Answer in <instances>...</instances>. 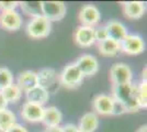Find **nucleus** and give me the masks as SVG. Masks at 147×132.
Wrapping results in <instances>:
<instances>
[{"label": "nucleus", "instance_id": "nucleus-15", "mask_svg": "<svg viewBox=\"0 0 147 132\" xmlns=\"http://www.w3.org/2000/svg\"><path fill=\"white\" fill-rule=\"evenodd\" d=\"M122 8L125 17L132 20L142 18L146 10L145 3L142 1H125L122 2Z\"/></svg>", "mask_w": 147, "mask_h": 132}, {"label": "nucleus", "instance_id": "nucleus-2", "mask_svg": "<svg viewBox=\"0 0 147 132\" xmlns=\"http://www.w3.org/2000/svg\"><path fill=\"white\" fill-rule=\"evenodd\" d=\"M59 84L66 88H77L82 83L84 76L75 63L67 64L58 75Z\"/></svg>", "mask_w": 147, "mask_h": 132}, {"label": "nucleus", "instance_id": "nucleus-28", "mask_svg": "<svg viewBox=\"0 0 147 132\" xmlns=\"http://www.w3.org/2000/svg\"><path fill=\"white\" fill-rule=\"evenodd\" d=\"M18 6H19L18 1H0V10L2 12L16 10V8Z\"/></svg>", "mask_w": 147, "mask_h": 132}, {"label": "nucleus", "instance_id": "nucleus-7", "mask_svg": "<svg viewBox=\"0 0 147 132\" xmlns=\"http://www.w3.org/2000/svg\"><path fill=\"white\" fill-rule=\"evenodd\" d=\"M57 84H59V78L54 68L46 67L37 73V85L46 89L49 93L55 90Z\"/></svg>", "mask_w": 147, "mask_h": 132}, {"label": "nucleus", "instance_id": "nucleus-18", "mask_svg": "<svg viewBox=\"0 0 147 132\" xmlns=\"http://www.w3.org/2000/svg\"><path fill=\"white\" fill-rule=\"evenodd\" d=\"M61 120H63V113L61 112V110L58 108L54 107V106L44 108L42 122L47 128L59 126Z\"/></svg>", "mask_w": 147, "mask_h": 132}, {"label": "nucleus", "instance_id": "nucleus-3", "mask_svg": "<svg viewBox=\"0 0 147 132\" xmlns=\"http://www.w3.org/2000/svg\"><path fill=\"white\" fill-rule=\"evenodd\" d=\"M51 29V22L43 16H40L30 20L26 25V33L32 39H43L49 37Z\"/></svg>", "mask_w": 147, "mask_h": 132}, {"label": "nucleus", "instance_id": "nucleus-20", "mask_svg": "<svg viewBox=\"0 0 147 132\" xmlns=\"http://www.w3.org/2000/svg\"><path fill=\"white\" fill-rule=\"evenodd\" d=\"M98 50L99 53L103 56H115L121 52V45L117 41L107 39V40L98 43Z\"/></svg>", "mask_w": 147, "mask_h": 132}, {"label": "nucleus", "instance_id": "nucleus-27", "mask_svg": "<svg viewBox=\"0 0 147 132\" xmlns=\"http://www.w3.org/2000/svg\"><path fill=\"white\" fill-rule=\"evenodd\" d=\"M126 113V108L122 102L113 99V106H112V116H121Z\"/></svg>", "mask_w": 147, "mask_h": 132}, {"label": "nucleus", "instance_id": "nucleus-5", "mask_svg": "<svg viewBox=\"0 0 147 132\" xmlns=\"http://www.w3.org/2000/svg\"><path fill=\"white\" fill-rule=\"evenodd\" d=\"M110 79L113 85L129 84L133 79V72L127 64L115 63L110 68Z\"/></svg>", "mask_w": 147, "mask_h": 132}, {"label": "nucleus", "instance_id": "nucleus-35", "mask_svg": "<svg viewBox=\"0 0 147 132\" xmlns=\"http://www.w3.org/2000/svg\"><path fill=\"white\" fill-rule=\"evenodd\" d=\"M78 132H84V131H80V130H78Z\"/></svg>", "mask_w": 147, "mask_h": 132}, {"label": "nucleus", "instance_id": "nucleus-16", "mask_svg": "<svg viewBox=\"0 0 147 132\" xmlns=\"http://www.w3.org/2000/svg\"><path fill=\"white\" fill-rule=\"evenodd\" d=\"M21 91H29L30 89L37 86V73L33 70H23L19 74L16 84Z\"/></svg>", "mask_w": 147, "mask_h": 132}, {"label": "nucleus", "instance_id": "nucleus-30", "mask_svg": "<svg viewBox=\"0 0 147 132\" xmlns=\"http://www.w3.org/2000/svg\"><path fill=\"white\" fill-rule=\"evenodd\" d=\"M7 132H29L22 125H19V123H16L12 128H10Z\"/></svg>", "mask_w": 147, "mask_h": 132}, {"label": "nucleus", "instance_id": "nucleus-1", "mask_svg": "<svg viewBox=\"0 0 147 132\" xmlns=\"http://www.w3.org/2000/svg\"><path fill=\"white\" fill-rule=\"evenodd\" d=\"M111 96L113 99L122 102L126 108V112H136L141 109L137 101V85L134 83L113 85Z\"/></svg>", "mask_w": 147, "mask_h": 132}, {"label": "nucleus", "instance_id": "nucleus-34", "mask_svg": "<svg viewBox=\"0 0 147 132\" xmlns=\"http://www.w3.org/2000/svg\"><path fill=\"white\" fill-rule=\"evenodd\" d=\"M146 72H147V68H146V67H144V69H143V73H142V78H143V82H146Z\"/></svg>", "mask_w": 147, "mask_h": 132}, {"label": "nucleus", "instance_id": "nucleus-24", "mask_svg": "<svg viewBox=\"0 0 147 132\" xmlns=\"http://www.w3.org/2000/svg\"><path fill=\"white\" fill-rule=\"evenodd\" d=\"M13 84V75L7 67H0V91Z\"/></svg>", "mask_w": 147, "mask_h": 132}, {"label": "nucleus", "instance_id": "nucleus-32", "mask_svg": "<svg viewBox=\"0 0 147 132\" xmlns=\"http://www.w3.org/2000/svg\"><path fill=\"white\" fill-rule=\"evenodd\" d=\"M44 132H61V127H49V128H46Z\"/></svg>", "mask_w": 147, "mask_h": 132}, {"label": "nucleus", "instance_id": "nucleus-33", "mask_svg": "<svg viewBox=\"0 0 147 132\" xmlns=\"http://www.w3.org/2000/svg\"><path fill=\"white\" fill-rule=\"evenodd\" d=\"M136 132H147V126L146 125H143V126H141L137 130H136Z\"/></svg>", "mask_w": 147, "mask_h": 132}, {"label": "nucleus", "instance_id": "nucleus-12", "mask_svg": "<svg viewBox=\"0 0 147 132\" xmlns=\"http://www.w3.org/2000/svg\"><path fill=\"white\" fill-rule=\"evenodd\" d=\"M75 42L81 47H90L96 43L94 28L80 25L75 31Z\"/></svg>", "mask_w": 147, "mask_h": 132}, {"label": "nucleus", "instance_id": "nucleus-22", "mask_svg": "<svg viewBox=\"0 0 147 132\" xmlns=\"http://www.w3.org/2000/svg\"><path fill=\"white\" fill-rule=\"evenodd\" d=\"M19 6L21 7V10L32 18L42 16V7L41 1H22L19 2Z\"/></svg>", "mask_w": 147, "mask_h": 132}, {"label": "nucleus", "instance_id": "nucleus-21", "mask_svg": "<svg viewBox=\"0 0 147 132\" xmlns=\"http://www.w3.org/2000/svg\"><path fill=\"white\" fill-rule=\"evenodd\" d=\"M16 123L17 117L11 110L5 109L0 111V132H7Z\"/></svg>", "mask_w": 147, "mask_h": 132}, {"label": "nucleus", "instance_id": "nucleus-11", "mask_svg": "<svg viewBox=\"0 0 147 132\" xmlns=\"http://www.w3.org/2000/svg\"><path fill=\"white\" fill-rule=\"evenodd\" d=\"M44 107L26 101L21 108V117L28 122H42Z\"/></svg>", "mask_w": 147, "mask_h": 132}, {"label": "nucleus", "instance_id": "nucleus-29", "mask_svg": "<svg viewBox=\"0 0 147 132\" xmlns=\"http://www.w3.org/2000/svg\"><path fill=\"white\" fill-rule=\"evenodd\" d=\"M61 132H78V127L73 123H67L61 127Z\"/></svg>", "mask_w": 147, "mask_h": 132}, {"label": "nucleus", "instance_id": "nucleus-8", "mask_svg": "<svg viewBox=\"0 0 147 132\" xmlns=\"http://www.w3.org/2000/svg\"><path fill=\"white\" fill-rule=\"evenodd\" d=\"M80 73L84 77H91L96 75L99 70V62L97 57L91 54H84L75 62Z\"/></svg>", "mask_w": 147, "mask_h": 132}, {"label": "nucleus", "instance_id": "nucleus-17", "mask_svg": "<svg viewBox=\"0 0 147 132\" xmlns=\"http://www.w3.org/2000/svg\"><path fill=\"white\" fill-rule=\"evenodd\" d=\"M26 99L29 102L36 104V105L44 107V105L49 99V93L46 89H44L43 87L37 85L34 88L30 89L29 91H26Z\"/></svg>", "mask_w": 147, "mask_h": 132}, {"label": "nucleus", "instance_id": "nucleus-25", "mask_svg": "<svg viewBox=\"0 0 147 132\" xmlns=\"http://www.w3.org/2000/svg\"><path fill=\"white\" fill-rule=\"evenodd\" d=\"M137 101L141 108L147 107V82H143L137 85Z\"/></svg>", "mask_w": 147, "mask_h": 132}, {"label": "nucleus", "instance_id": "nucleus-23", "mask_svg": "<svg viewBox=\"0 0 147 132\" xmlns=\"http://www.w3.org/2000/svg\"><path fill=\"white\" fill-rule=\"evenodd\" d=\"M1 94L3 95L5 99L9 104V102H18L22 96V91L16 84H11L10 86L1 90Z\"/></svg>", "mask_w": 147, "mask_h": 132}, {"label": "nucleus", "instance_id": "nucleus-31", "mask_svg": "<svg viewBox=\"0 0 147 132\" xmlns=\"http://www.w3.org/2000/svg\"><path fill=\"white\" fill-rule=\"evenodd\" d=\"M7 107H8V102H7V100L5 99L3 95L1 94V91H0V111L7 109Z\"/></svg>", "mask_w": 147, "mask_h": 132}, {"label": "nucleus", "instance_id": "nucleus-13", "mask_svg": "<svg viewBox=\"0 0 147 132\" xmlns=\"http://www.w3.org/2000/svg\"><path fill=\"white\" fill-rule=\"evenodd\" d=\"M112 106H113V98L110 95H97L92 100V107L94 111L101 116H111Z\"/></svg>", "mask_w": 147, "mask_h": 132}, {"label": "nucleus", "instance_id": "nucleus-4", "mask_svg": "<svg viewBox=\"0 0 147 132\" xmlns=\"http://www.w3.org/2000/svg\"><path fill=\"white\" fill-rule=\"evenodd\" d=\"M42 16L52 21H59L66 14V6L61 1H41Z\"/></svg>", "mask_w": 147, "mask_h": 132}, {"label": "nucleus", "instance_id": "nucleus-10", "mask_svg": "<svg viewBox=\"0 0 147 132\" xmlns=\"http://www.w3.org/2000/svg\"><path fill=\"white\" fill-rule=\"evenodd\" d=\"M0 25L7 31H18L22 25V18L16 10L5 11L0 14Z\"/></svg>", "mask_w": 147, "mask_h": 132}, {"label": "nucleus", "instance_id": "nucleus-14", "mask_svg": "<svg viewBox=\"0 0 147 132\" xmlns=\"http://www.w3.org/2000/svg\"><path fill=\"white\" fill-rule=\"evenodd\" d=\"M104 26L108 32V38L113 41H117L119 43H121L125 39V37L129 34L127 28L119 20H110Z\"/></svg>", "mask_w": 147, "mask_h": 132}, {"label": "nucleus", "instance_id": "nucleus-26", "mask_svg": "<svg viewBox=\"0 0 147 132\" xmlns=\"http://www.w3.org/2000/svg\"><path fill=\"white\" fill-rule=\"evenodd\" d=\"M94 39H96V42H102L104 40H107L108 38V32L105 26H98V28H94Z\"/></svg>", "mask_w": 147, "mask_h": 132}, {"label": "nucleus", "instance_id": "nucleus-6", "mask_svg": "<svg viewBox=\"0 0 147 132\" xmlns=\"http://www.w3.org/2000/svg\"><path fill=\"white\" fill-rule=\"evenodd\" d=\"M120 45L121 51L127 55H138L145 50V42L138 34H127Z\"/></svg>", "mask_w": 147, "mask_h": 132}, {"label": "nucleus", "instance_id": "nucleus-19", "mask_svg": "<svg viewBox=\"0 0 147 132\" xmlns=\"http://www.w3.org/2000/svg\"><path fill=\"white\" fill-rule=\"evenodd\" d=\"M99 127V117L96 112L85 113L79 121L78 130L84 132H94Z\"/></svg>", "mask_w": 147, "mask_h": 132}, {"label": "nucleus", "instance_id": "nucleus-9", "mask_svg": "<svg viewBox=\"0 0 147 132\" xmlns=\"http://www.w3.org/2000/svg\"><path fill=\"white\" fill-rule=\"evenodd\" d=\"M79 21L82 23V25L94 28L100 22L101 19V13L99 9L93 5H85L80 9L79 11Z\"/></svg>", "mask_w": 147, "mask_h": 132}]
</instances>
